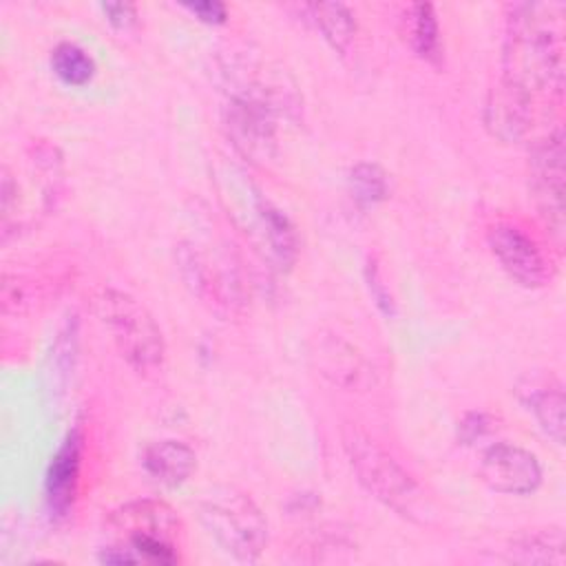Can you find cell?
Returning a JSON list of instances; mask_svg holds the SVG:
<instances>
[{
  "mask_svg": "<svg viewBox=\"0 0 566 566\" xmlns=\"http://www.w3.org/2000/svg\"><path fill=\"white\" fill-rule=\"evenodd\" d=\"M557 9V4L542 2L509 4L497 84L531 102L537 97L562 99L564 42Z\"/></svg>",
  "mask_w": 566,
  "mask_h": 566,
  "instance_id": "cell-1",
  "label": "cell"
},
{
  "mask_svg": "<svg viewBox=\"0 0 566 566\" xmlns=\"http://www.w3.org/2000/svg\"><path fill=\"white\" fill-rule=\"evenodd\" d=\"M106 544L102 564H181L184 524L164 500H133L113 509L104 520Z\"/></svg>",
  "mask_w": 566,
  "mask_h": 566,
  "instance_id": "cell-2",
  "label": "cell"
},
{
  "mask_svg": "<svg viewBox=\"0 0 566 566\" xmlns=\"http://www.w3.org/2000/svg\"><path fill=\"white\" fill-rule=\"evenodd\" d=\"M219 197L237 228L250 237L254 250L276 270H292L298 254V234L290 217L234 166H223L217 175Z\"/></svg>",
  "mask_w": 566,
  "mask_h": 566,
  "instance_id": "cell-3",
  "label": "cell"
},
{
  "mask_svg": "<svg viewBox=\"0 0 566 566\" xmlns=\"http://www.w3.org/2000/svg\"><path fill=\"white\" fill-rule=\"evenodd\" d=\"M93 312L119 356L137 374L153 376L164 367L166 340L161 327L139 298L117 287H102L93 298Z\"/></svg>",
  "mask_w": 566,
  "mask_h": 566,
  "instance_id": "cell-4",
  "label": "cell"
},
{
  "mask_svg": "<svg viewBox=\"0 0 566 566\" xmlns=\"http://www.w3.org/2000/svg\"><path fill=\"white\" fill-rule=\"evenodd\" d=\"M175 263L188 292L221 321H234L248 312L250 290L228 252L186 239L175 248Z\"/></svg>",
  "mask_w": 566,
  "mask_h": 566,
  "instance_id": "cell-5",
  "label": "cell"
},
{
  "mask_svg": "<svg viewBox=\"0 0 566 566\" xmlns=\"http://www.w3.org/2000/svg\"><path fill=\"white\" fill-rule=\"evenodd\" d=\"M279 88L254 75H241L223 108L228 137L250 161H270L276 155L279 113L285 104Z\"/></svg>",
  "mask_w": 566,
  "mask_h": 566,
  "instance_id": "cell-6",
  "label": "cell"
},
{
  "mask_svg": "<svg viewBox=\"0 0 566 566\" xmlns=\"http://www.w3.org/2000/svg\"><path fill=\"white\" fill-rule=\"evenodd\" d=\"M197 515L208 537L241 564L256 562L268 546V520L256 502L234 489L219 486L197 504Z\"/></svg>",
  "mask_w": 566,
  "mask_h": 566,
  "instance_id": "cell-7",
  "label": "cell"
},
{
  "mask_svg": "<svg viewBox=\"0 0 566 566\" xmlns=\"http://www.w3.org/2000/svg\"><path fill=\"white\" fill-rule=\"evenodd\" d=\"M343 449L358 484L387 509L402 517L420 520L424 515V493L416 478L369 436L347 429Z\"/></svg>",
  "mask_w": 566,
  "mask_h": 566,
  "instance_id": "cell-8",
  "label": "cell"
},
{
  "mask_svg": "<svg viewBox=\"0 0 566 566\" xmlns=\"http://www.w3.org/2000/svg\"><path fill=\"white\" fill-rule=\"evenodd\" d=\"M566 148L562 124L553 126L539 137L528 153V188L537 206V212L546 221L548 230L562 239L566 226L564 184H566Z\"/></svg>",
  "mask_w": 566,
  "mask_h": 566,
  "instance_id": "cell-9",
  "label": "cell"
},
{
  "mask_svg": "<svg viewBox=\"0 0 566 566\" xmlns=\"http://www.w3.org/2000/svg\"><path fill=\"white\" fill-rule=\"evenodd\" d=\"M486 243L502 270L524 287H542L553 279V263L539 241L520 223L497 219L486 230Z\"/></svg>",
  "mask_w": 566,
  "mask_h": 566,
  "instance_id": "cell-10",
  "label": "cell"
},
{
  "mask_svg": "<svg viewBox=\"0 0 566 566\" xmlns=\"http://www.w3.org/2000/svg\"><path fill=\"white\" fill-rule=\"evenodd\" d=\"M478 478L495 493L531 495L542 484V464L535 453L520 444L495 442L484 449Z\"/></svg>",
  "mask_w": 566,
  "mask_h": 566,
  "instance_id": "cell-11",
  "label": "cell"
},
{
  "mask_svg": "<svg viewBox=\"0 0 566 566\" xmlns=\"http://www.w3.org/2000/svg\"><path fill=\"white\" fill-rule=\"evenodd\" d=\"M82 433L75 427L66 433L64 442L55 451L46 478H44V500L55 517H64L77 495V482H80V467H82Z\"/></svg>",
  "mask_w": 566,
  "mask_h": 566,
  "instance_id": "cell-12",
  "label": "cell"
},
{
  "mask_svg": "<svg viewBox=\"0 0 566 566\" xmlns=\"http://www.w3.org/2000/svg\"><path fill=\"white\" fill-rule=\"evenodd\" d=\"M535 119V102L513 93L511 88L495 84L484 104V124L493 137L500 142H522Z\"/></svg>",
  "mask_w": 566,
  "mask_h": 566,
  "instance_id": "cell-13",
  "label": "cell"
},
{
  "mask_svg": "<svg viewBox=\"0 0 566 566\" xmlns=\"http://www.w3.org/2000/svg\"><path fill=\"white\" fill-rule=\"evenodd\" d=\"M520 400L524 407L533 413L542 431L557 444H564L566 438V398H564V387L559 380L548 378L546 380H535L528 378L517 387Z\"/></svg>",
  "mask_w": 566,
  "mask_h": 566,
  "instance_id": "cell-14",
  "label": "cell"
},
{
  "mask_svg": "<svg viewBox=\"0 0 566 566\" xmlns=\"http://www.w3.org/2000/svg\"><path fill=\"white\" fill-rule=\"evenodd\" d=\"M144 471L159 484L177 489L190 480L197 469L195 451L179 440H157L142 451Z\"/></svg>",
  "mask_w": 566,
  "mask_h": 566,
  "instance_id": "cell-15",
  "label": "cell"
},
{
  "mask_svg": "<svg viewBox=\"0 0 566 566\" xmlns=\"http://www.w3.org/2000/svg\"><path fill=\"white\" fill-rule=\"evenodd\" d=\"M502 559L509 564L526 566H564L566 564V539L559 526L524 531L509 539L502 548Z\"/></svg>",
  "mask_w": 566,
  "mask_h": 566,
  "instance_id": "cell-16",
  "label": "cell"
},
{
  "mask_svg": "<svg viewBox=\"0 0 566 566\" xmlns=\"http://www.w3.org/2000/svg\"><path fill=\"white\" fill-rule=\"evenodd\" d=\"M402 38L409 49L429 64L442 62V38L431 2H413L405 9L402 15Z\"/></svg>",
  "mask_w": 566,
  "mask_h": 566,
  "instance_id": "cell-17",
  "label": "cell"
},
{
  "mask_svg": "<svg viewBox=\"0 0 566 566\" xmlns=\"http://www.w3.org/2000/svg\"><path fill=\"white\" fill-rule=\"evenodd\" d=\"M305 9L310 11L312 22L323 33V38L329 42V46L336 53L347 55L354 44L356 29H358L352 9L343 2H312Z\"/></svg>",
  "mask_w": 566,
  "mask_h": 566,
  "instance_id": "cell-18",
  "label": "cell"
},
{
  "mask_svg": "<svg viewBox=\"0 0 566 566\" xmlns=\"http://www.w3.org/2000/svg\"><path fill=\"white\" fill-rule=\"evenodd\" d=\"M53 73L69 86H84L95 75V60L75 42H60L51 51Z\"/></svg>",
  "mask_w": 566,
  "mask_h": 566,
  "instance_id": "cell-19",
  "label": "cell"
},
{
  "mask_svg": "<svg viewBox=\"0 0 566 566\" xmlns=\"http://www.w3.org/2000/svg\"><path fill=\"white\" fill-rule=\"evenodd\" d=\"M321 374H325L334 385L352 387L363 374V360L352 352L349 345L340 340H327L321 345Z\"/></svg>",
  "mask_w": 566,
  "mask_h": 566,
  "instance_id": "cell-20",
  "label": "cell"
},
{
  "mask_svg": "<svg viewBox=\"0 0 566 566\" xmlns=\"http://www.w3.org/2000/svg\"><path fill=\"white\" fill-rule=\"evenodd\" d=\"M349 190L358 206H376L389 195L387 172L374 161H358L349 170Z\"/></svg>",
  "mask_w": 566,
  "mask_h": 566,
  "instance_id": "cell-21",
  "label": "cell"
},
{
  "mask_svg": "<svg viewBox=\"0 0 566 566\" xmlns=\"http://www.w3.org/2000/svg\"><path fill=\"white\" fill-rule=\"evenodd\" d=\"M493 427V418L484 411H471L467 413L460 424H458V438L462 444H473L475 440L484 438L486 433H491Z\"/></svg>",
  "mask_w": 566,
  "mask_h": 566,
  "instance_id": "cell-22",
  "label": "cell"
},
{
  "mask_svg": "<svg viewBox=\"0 0 566 566\" xmlns=\"http://www.w3.org/2000/svg\"><path fill=\"white\" fill-rule=\"evenodd\" d=\"M99 9L115 29H130L137 22V9L133 2H102Z\"/></svg>",
  "mask_w": 566,
  "mask_h": 566,
  "instance_id": "cell-23",
  "label": "cell"
},
{
  "mask_svg": "<svg viewBox=\"0 0 566 566\" xmlns=\"http://www.w3.org/2000/svg\"><path fill=\"white\" fill-rule=\"evenodd\" d=\"M192 15H197L201 22L208 24H221L228 18V9L223 2L217 0H203V2H188L184 4Z\"/></svg>",
  "mask_w": 566,
  "mask_h": 566,
  "instance_id": "cell-24",
  "label": "cell"
},
{
  "mask_svg": "<svg viewBox=\"0 0 566 566\" xmlns=\"http://www.w3.org/2000/svg\"><path fill=\"white\" fill-rule=\"evenodd\" d=\"M367 272H369V290H371V294L376 296L378 305H380L387 314H391V298H389L387 294H382V285H380V279H378V270L371 268V263H369Z\"/></svg>",
  "mask_w": 566,
  "mask_h": 566,
  "instance_id": "cell-25",
  "label": "cell"
}]
</instances>
